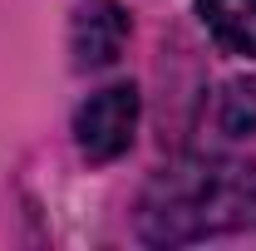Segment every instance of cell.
<instances>
[{
	"label": "cell",
	"mask_w": 256,
	"mask_h": 251,
	"mask_svg": "<svg viewBox=\"0 0 256 251\" xmlns=\"http://www.w3.org/2000/svg\"><path fill=\"white\" fill-rule=\"evenodd\" d=\"M197 10L226 54L256 60V0H197Z\"/></svg>",
	"instance_id": "277c9868"
},
{
	"label": "cell",
	"mask_w": 256,
	"mask_h": 251,
	"mask_svg": "<svg viewBox=\"0 0 256 251\" xmlns=\"http://www.w3.org/2000/svg\"><path fill=\"white\" fill-rule=\"evenodd\" d=\"M138 128V89L133 84H108L79 104L74 114V143L89 162H114L128 153Z\"/></svg>",
	"instance_id": "7a4b0ae2"
},
{
	"label": "cell",
	"mask_w": 256,
	"mask_h": 251,
	"mask_svg": "<svg viewBox=\"0 0 256 251\" xmlns=\"http://www.w3.org/2000/svg\"><path fill=\"white\" fill-rule=\"evenodd\" d=\"M217 124L232 138L256 133V79H232V84H222V94H217Z\"/></svg>",
	"instance_id": "5b68a950"
},
{
	"label": "cell",
	"mask_w": 256,
	"mask_h": 251,
	"mask_svg": "<svg viewBox=\"0 0 256 251\" xmlns=\"http://www.w3.org/2000/svg\"><path fill=\"white\" fill-rule=\"evenodd\" d=\"M128 44V15L124 5L114 0H89L79 5L74 15V30H69V50H74V64L79 69H104L124 54Z\"/></svg>",
	"instance_id": "3957f363"
},
{
	"label": "cell",
	"mask_w": 256,
	"mask_h": 251,
	"mask_svg": "<svg viewBox=\"0 0 256 251\" xmlns=\"http://www.w3.org/2000/svg\"><path fill=\"white\" fill-rule=\"evenodd\" d=\"M256 226V162L188 158L162 168L138 197V236L153 246H188Z\"/></svg>",
	"instance_id": "6da1fadb"
}]
</instances>
